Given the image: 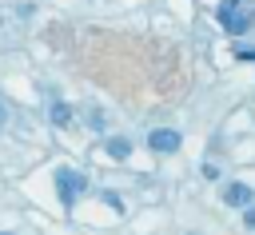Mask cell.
Masks as SVG:
<instances>
[{
    "mask_svg": "<svg viewBox=\"0 0 255 235\" xmlns=\"http://www.w3.org/2000/svg\"><path fill=\"white\" fill-rule=\"evenodd\" d=\"M52 123H60V127L72 123V108L68 104H52Z\"/></svg>",
    "mask_w": 255,
    "mask_h": 235,
    "instance_id": "6",
    "label": "cell"
},
{
    "mask_svg": "<svg viewBox=\"0 0 255 235\" xmlns=\"http://www.w3.org/2000/svg\"><path fill=\"white\" fill-rule=\"evenodd\" d=\"M239 52V60H255V48H235Z\"/></svg>",
    "mask_w": 255,
    "mask_h": 235,
    "instance_id": "9",
    "label": "cell"
},
{
    "mask_svg": "<svg viewBox=\"0 0 255 235\" xmlns=\"http://www.w3.org/2000/svg\"><path fill=\"white\" fill-rule=\"evenodd\" d=\"M243 219H247V227H255V207H251V203L243 207Z\"/></svg>",
    "mask_w": 255,
    "mask_h": 235,
    "instance_id": "8",
    "label": "cell"
},
{
    "mask_svg": "<svg viewBox=\"0 0 255 235\" xmlns=\"http://www.w3.org/2000/svg\"><path fill=\"white\" fill-rule=\"evenodd\" d=\"M0 235H12V231H0Z\"/></svg>",
    "mask_w": 255,
    "mask_h": 235,
    "instance_id": "10",
    "label": "cell"
},
{
    "mask_svg": "<svg viewBox=\"0 0 255 235\" xmlns=\"http://www.w3.org/2000/svg\"><path fill=\"white\" fill-rule=\"evenodd\" d=\"M108 155H112V159H128V155H131V143H128V139H108Z\"/></svg>",
    "mask_w": 255,
    "mask_h": 235,
    "instance_id": "5",
    "label": "cell"
},
{
    "mask_svg": "<svg viewBox=\"0 0 255 235\" xmlns=\"http://www.w3.org/2000/svg\"><path fill=\"white\" fill-rule=\"evenodd\" d=\"M215 16H219V28H223V32L239 36V32H247V28H251V20H255V8H251L247 0H223Z\"/></svg>",
    "mask_w": 255,
    "mask_h": 235,
    "instance_id": "1",
    "label": "cell"
},
{
    "mask_svg": "<svg viewBox=\"0 0 255 235\" xmlns=\"http://www.w3.org/2000/svg\"><path fill=\"white\" fill-rule=\"evenodd\" d=\"M56 187H60L64 207H72V203H76V195L88 187V179H84V175H76V171H68V167H60V171H56Z\"/></svg>",
    "mask_w": 255,
    "mask_h": 235,
    "instance_id": "2",
    "label": "cell"
},
{
    "mask_svg": "<svg viewBox=\"0 0 255 235\" xmlns=\"http://www.w3.org/2000/svg\"><path fill=\"white\" fill-rule=\"evenodd\" d=\"M223 199H227V203H231V207H239V211H243V207H247V203H251V199H255V191H251V187H247V183H231V187H227V191H223Z\"/></svg>",
    "mask_w": 255,
    "mask_h": 235,
    "instance_id": "4",
    "label": "cell"
},
{
    "mask_svg": "<svg viewBox=\"0 0 255 235\" xmlns=\"http://www.w3.org/2000/svg\"><path fill=\"white\" fill-rule=\"evenodd\" d=\"M104 203H108V207H112V211H116V215H120V211H124V199H120V195H112V191H108V195H104Z\"/></svg>",
    "mask_w": 255,
    "mask_h": 235,
    "instance_id": "7",
    "label": "cell"
},
{
    "mask_svg": "<svg viewBox=\"0 0 255 235\" xmlns=\"http://www.w3.org/2000/svg\"><path fill=\"white\" fill-rule=\"evenodd\" d=\"M147 147L167 155V151H175V147H179V135H175V131H167V127H159V131H151V135H147Z\"/></svg>",
    "mask_w": 255,
    "mask_h": 235,
    "instance_id": "3",
    "label": "cell"
}]
</instances>
